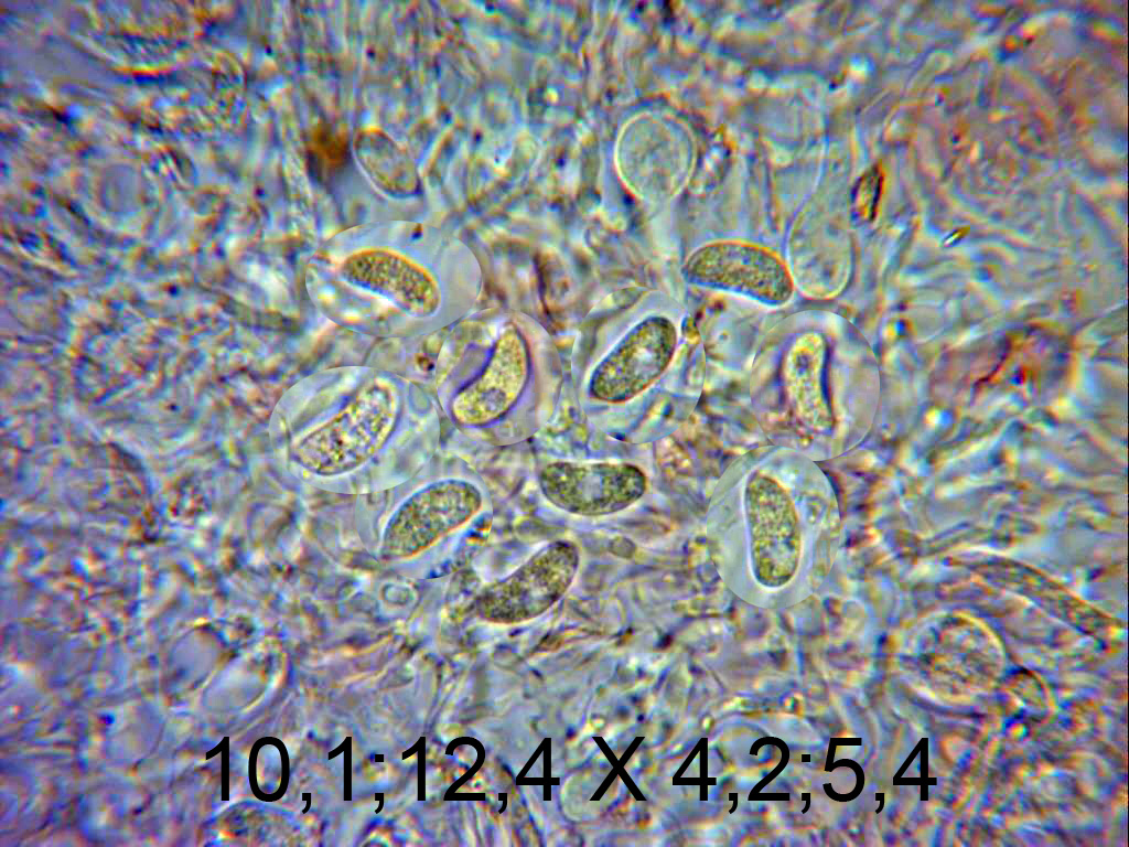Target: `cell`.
<instances>
[{"label": "cell", "mask_w": 1129, "mask_h": 847, "mask_svg": "<svg viewBox=\"0 0 1129 847\" xmlns=\"http://www.w3.org/2000/svg\"><path fill=\"white\" fill-rule=\"evenodd\" d=\"M398 409V397L391 386H366L338 414L299 439L292 447V458L320 476L352 472L384 447Z\"/></svg>", "instance_id": "obj_1"}, {"label": "cell", "mask_w": 1129, "mask_h": 847, "mask_svg": "<svg viewBox=\"0 0 1129 847\" xmlns=\"http://www.w3.org/2000/svg\"><path fill=\"white\" fill-rule=\"evenodd\" d=\"M483 505L472 482L443 479L413 492L388 518L379 544L385 561L412 558L467 523Z\"/></svg>", "instance_id": "obj_2"}, {"label": "cell", "mask_w": 1129, "mask_h": 847, "mask_svg": "<svg viewBox=\"0 0 1129 847\" xmlns=\"http://www.w3.org/2000/svg\"><path fill=\"white\" fill-rule=\"evenodd\" d=\"M547 501L569 514L587 517L622 512L646 491L643 470L626 462L558 461L547 464L538 476Z\"/></svg>", "instance_id": "obj_3"}, {"label": "cell", "mask_w": 1129, "mask_h": 847, "mask_svg": "<svg viewBox=\"0 0 1129 847\" xmlns=\"http://www.w3.org/2000/svg\"><path fill=\"white\" fill-rule=\"evenodd\" d=\"M745 516L753 572L767 587L787 583L800 556V530L794 504L774 479L753 474L745 489Z\"/></svg>", "instance_id": "obj_4"}, {"label": "cell", "mask_w": 1129, "mask_h": 847, "mask_svg": "<svg viewBox=\"0 0 1129 847\" xmlns=\"http://www.w3.org/2000/svg\"><path fill=\"white\" fill-rule=\"evenodd\" d=\"M579 566L580 551L572 540L557 539L544 545L485 591V617L510 623L540 614L566 593Z\"/></svg>", "instance_id": "obj_5"}, {"label": "cell", "mask_w": 1129, "mask_h": 847, "mask_svg": "<svg viewBox=\"0 0 1129 847\" xmlns=\"http://www.w3.org/2000/svg\"><path fill=\"white\" fill-rule=\"evenodd\" d=\"M677 332L665 317H648L633 326L594 368L589 394L610 404L628 401L646 390L669 366Z\"/></svg>", "instance_id": "obj_6"}, {"label": "cell", "mask_w": 1129, "mask_h": 847, "mask_svg": "<svg viewBox=\"0 0 1129 847\" xmlns=\"http://www.w3.org/2000/svg\"><path fill=\"white\" fill-rule=\"evenodd\" d=\"M685 275L693 283L740 293L770 305L793 294V280L784 262L772 251L742 242H716L691 255Z\"/></svg>", "instance_id": "obj_7"}, {"label": "cell", "mask_w": 1129, "mask_h": 847, "mask_svg": "<svg viewBox=\"0 0 1129 847\" xmlns=\"http://www.w3.org/2000/svg\"><path fill=\"white\" fill-rule=\"evenodd\" d=\"M526 342L515 329L496 341L483 372L454 397L452 415L464 426L492 424L515 405L528 377Z\"/></svg>", "instance_id": "obj_8"}, {"label": "cell", "mask_w": 1129, "mask_h": 847, "mask_svg": "<svg viewBox=\"0 0 1129 847\" xmlns=\"http://www.w3.org/2000/svg\"><path fill=\"white\" fill-rule=\"evenodd\" d=\"M352 286L379 296L409 315L432 314L441 301L433 276L421 265L389 249L370 248L348 256L340 268Z\"/></svg>", "instance_id": "obj_9"}, {"label": "cell", "mask_w": 1129, "mask_h": 847, "mask_svg": "<svg viewBox=\"0 0 1129 847\" xmlns=\"http://www.w3.org/2000/svg\"><path fill=\"white\" fill-rule=\"evenodd\" d=\"M359 161L379 184L390 192L402 193L416 185L413 167L402 151L383 135L365 133L358 140Z\"/></svg>", "instance_id": "obj_10"}, {"label": "cell", "mask_w": 1129, "mask_h": 847, "mask_svg": "<svg viewBox=\"0 0 1129 847\" xmlns=\"http://www.w3.org/2000/svg\"><path fill=\"white\" fill-rule=\"evenodd\" d=\"M881 185L882 176L879 169H871L862 175L853 192V204L859 213L868 215L873 212Z\"/></svg>", "instance_id": "obj_11"}]
</instances>
